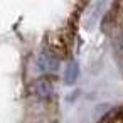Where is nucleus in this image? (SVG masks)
<instances>
[{"label":"nucleus","instance_id":"obj_1","mask_svg":"<svg viewBox=\"0 0 123 123\" xmlns=\"http://www.w3.org/2000/svg\"><path fill=\"white\" fill-rule=\"evenodd\" d=\"M37 66H39L41 71H56V69L59 68V61H57L54 56H51L49 52H44V54L39 56Z\"/></svg>","mask_w":123,"mask_h":123},{"label":"nucleus","instance_id":"obj_2","mask_svg":"<svg viewBox=\"0 0 123 123\" xmlns=\"http://www.w3.org/2000/svg\"><path fill=\"white\" fill-rule=\"evenodd\" d=\"M78 76H79V68H78V64H76V62L69 64V66L66 68V73H64L66 83H68V84H73V83H76Z\"/></svg>","mask_w":123,"mask_h":123}]
</instances>
